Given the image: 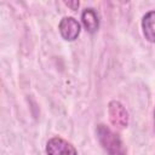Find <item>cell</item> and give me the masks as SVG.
Here are the masks:
<instances>
[{
	"label": "cell",
	"mask_w": 155,
	"mask_h": 155,
	"mask_svg": "<svg viewBox=\"0 0 155 155\" xmlns=\"http://www.w3.org/2000/svg\"><path fill=\"white\" fill-rule=\"evenodd\" d=\"M97 138L108 155H126V148L121 138L105 125H98Z\"/></svg>",
	"instance_id": "6da1fadb"
},
{
	"label": "cell",
	"mask_w": 155,
	"mask_h": 155,
	"mask_svg": "<svg viewBox=\"0 0 155 155\" xmlns=\"http://www.w3.org/2000/svg\"><path fill=\"white\" fill-rule=\"evenodd\" d=\"M108 115H109L110 124L117 130L125 128L128 124V113L125 109V107L117 101L109 102V104H108Z\"/></svg>",
	"instance_id": "7a4b0ae2"
},
{
	"label": "cell",
	"mask_w": 155,
	"mask_h": 155,
	"mask_svg": "<svg viewBox=\"0 0 155 155\" xmlns=\"http://www.w3.org/2000/svg\"><path fill=\"white\" fill-rule=\"evenodd\" d=\"M47 155H78L76 149L61 137H52L46 143Z\"/></svg>",
	"instance_id": "3957f363"
},
{
	"label": "cell",
	"mask_w": 155,
	"mask_h": 155,
	"mask_svg": "<svg viewBox=\"0 0 155 155\" xmlns=\"http://www.w3.org/2000/svg\"><path fill=\"white\" fill-rule=\"evenodd\" d=\"M62 38L67 41H74L80 34V24L74 17H64L61 19L58 25Z\"/></svg>",
	"instance_id": "277c9868"
},
{
	"label": "cell",
	"mask_w": 155,
	"mask_h": 155,
	"mask_svg": "<svg viewBox=\"0 0 155 155\" xmlns=\"http://www.w3.org/2000/svg\"><path fill=\"white\" fill-rule=\"evenodd\" d=\"M81 22L86 29V31L93 34L98 30V27H99V19H98V15L97 12L88 7V8H85L81 13Z\"/></svg>",
	"instance_id": "5b68a950"
},
{
	"label": "cell",
	"mask_w": 155,
	"mask_h": 155,
	"mask_svg": "<svg viewBox=\"0 0 155 155\" xmlns=\"http://www.w3.org/2000/svg\"><path fill=\"white\" fill-rule=\"evenodd\" d=\"M142 29L144 38L149 42H155V11H149L143 16Z\"/></svg>",
	"instance_id": "8992f818"
},
{
	"label": "cell",
	"mask_w": 155,
	"mask_h": 155,
	"mask_svg": "<svg viewBox=\"0 0 155 155\" xmlns=\"http://www.w3.org/2000/svg\"><path fill=\"white\" fill-rule=\"evenodd\" d=\"M67 6L71 7V10H76L79 7V1H73V2H65Z\"/></svg>",
	"instance_id": "52a82bcc"
}]
</instances>
